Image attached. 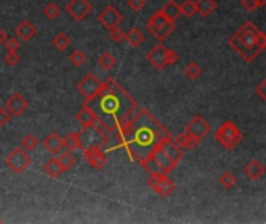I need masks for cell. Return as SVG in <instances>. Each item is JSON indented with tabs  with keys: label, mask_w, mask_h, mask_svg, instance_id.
I'll return each instance as SVG.
<instances>
[{
	"label": "cell",
	"mask_w": 266,
	"mask_h": 224,
	"mask_svg": "<svg viewBox=\"0 0 266 224\" xmlns=\"http://www.w3.org/2000/svg\"><path fill=\"white\" fill-rule=\"evenodd\" d=\"M78 137L81 142V150L91 148V147H104V145L109 142L111 135L107 134L103 128H100L97 123H92L89 126L81 128V131L78 132Z\"/></svg>",
	"instance_id": "4"
},
{
	"label": "cell",
	"mask_w": 266,
	"mask_h": 224,
	"mask_svg": "<svg viewBox=\"0 0 266 224\" xmlns=\"http://www.w3.org/2000/svg\"><path fill=\"white\" fill-rule=\"evenodd\" d=\"M44 173L47 174V176H50V178H59L61 176V173H63V168H61V165H59L58 159H50L45 165H44Z\"/></svg>",
	"instance_id": "27"
},
{
	"label": "cell",
	"mask_w": 266,
	"mask_h": 224,
	"mask_svg": "<svg viewBox=\"0 0 266 224\" xmlns=\"http://www.w3.org/2000/svg\"><path fill=\"white\" fill-rule=\"evenodd\" d=\"M151 156H153V158L156 159V162L157 163H159L161 165V168L166 173V174H168L171 170H174L176 168V162H173L170 158H168V156H166L161 148H157V150H154L153 153H151Z\"/></svg>",
	"instance_id": "19"
},
{
	"label": "cell",
	"mask_w": 266,
	"mask_h": 224,
	"mask_svg": "<svg viewBox=\"0 0 266 224\" xmlns=\"http://www.w3.org/2000/svg\"><path fill=\"white\" fill-rule=\"evenodd\" d=\"M228 42L246 63H252L265 50L266 34L254 22H244Z\"/></svg>",
	"instance_id": "3"
},
{
	"label": "cell",
	"mask_w": 266,
	"mask_h": 224,
	"mask_svg": "<svg viewBox=\"0 0 266 224\" xmlns=\"http://www.w3.org/2000/svg\"><path fill=\"white\" fill-rule=\"evenodd\" d=\"M44 14L47 19H50V21H55V19L61 14V8H59L55 2H48L45 6H44Z\"/></svg>",
	"instance_id": "34"
},
{
	"label": "cell",
	"mask_w": 266,
	"mask_h": 224,
	"mask_svg": "<svg viewBox=\"0 0 266 224\" xmlns=\"http://www.w3.org/2000/svg\"><path fill=\"white\" fill-rule=\"evenodd\" d=\"M5 108L9 111L11 117H21L27 111V108H28V101H27V98H25L24 95H21L19 92H14L6 100Z\"/></svg>",
	"instance_id": "15"
},
{
	"label": "cell",
	"mask_w": 266,
	"mask_h": 224,
	"mask_svg": "<svg viewBox=\"0 0 266 224\" xmlns=\"http://www.w3.org/2000/svg\"><path fill=\"white\" fill-rule=\"evenodd\" d=\"M255 92L259 94V96H260V100H266V80H262L260 81V84L255 87Z\"/></svg>",
	"instance_id": "43"
},
{
	"label": "cell",
	"mask_w": 266,
	"mask_h": 224,
	"mask_svg": "<svg viewBox=\"0 0 266 224\" xmlns=\"http://www.w3.org/2000/svg\"><path fill=\"white\" fill-rule=\"evenodd\" d=\"M3 60H5V63L8 64V65H16L19 61H21V56H19V53L17 52H8L6 55H5V58H3Z\"/></svg>",
	"instance_id": "41"
},
{
	"label": "cell",
	"mask_w": 266,
	"mask_h": 224,
	"mask_svg": "<svg viewBox=\"0 0 266 224\" xmlns=\"http://www.w3.org/2000/svg\"><path fill=\"white\" fill-rule=\"evenodd\" d=\"M173 142L182 150H195L196 147H198V143H200V140H196L193 135H190L187 131L177 134L176 137L173 139Z\"/></svg>",
	"instance_id": "20"
},
{
	"label": "cell",
	"mask_w": 266,
	"mask_h": 224,
	"mask_svg": "<svg viewBox=\"0 0 266 224\" xmlns=\"http://www.w3.org/2000/svg\"><path fill=\"white\" fill-rule=\"evenodd\" d=\"M161 11L164 13V16L168 19V21H171V22H176L177 19L181 17V8H179V5H177L174 0H168L164 6H162V9Z\"/></svg>",
	"instance_id": "24"
},
{
	"label": "cell",
	"mask_w": 266,
	"mask_h": 224,
	"mask_svg": "<svg viewBox=\"0 0 266 224\" xmlns=\"http://www.w3.org/2000/svg\"><path fill=\"white\" fill-rule=\"evenodd\" d=\"M215 139L223 145V148L233 150L236 145L243 140V134L235 123L224 122L220 128L215 131Z\"/></svg>",
	"instance_id": "7"
},
{
	"label": "cell",
	"mask_w": 266,
	"mask_h": 224,
	"mask_svg": "<svg viewBox=\"0 0 266 224\" xmlns=\"http://www.w3.org/2000/svg\"><path fill=\"white\" fill-rule=\"evenodd\" d=\"M148 187H150L154 193H157L159 196H170L174 192V182L166 176V174H157V176H150L148 179Z\"/></svg>",
	"instance_id": "11"
},
{
	"label": "cell",
	"mask_w": 266,
	"mask_h": 224,
	"mask_svg": "<svg viewBox=\"0 0 266 224\" xmlns=\"http://www.w3.org/2000/svg\"><path fill=\"white\" fill-rule=\"evenodd\" d=\"M103 81H100L94 73H87L83 80L76 84V91L80 92L84 100H92L94 96L101 91Z\"/></svg>",
	"instance_id": "9"
},
{
	"label": "cell",
	"mask_w": 266,
	"mask_h": 224,
	"mask_svg": "<svg viewBox=\"0 0 266 224\" xmlns=\"http://www.w3.org/2000/svg\"><path fill=\"white\" fill-rule=\"evenodd\" d=\"M123 21V14L118 11L114 5L106 6L103 11L98 14V22L101 27H104L106 30H111L114 27H118Z\"/></svg>",
	"instance_id": "13"
},
{
	"label": "cell",
	"mask_w": 266,
	"mask_h": 224,
	"mask_svg": "<svg viewBox=\"0 0 266 224\" xmlns=\"http://www.w3.org/2000/svg\"><path fill=\"white\" fill-rule=\"evenodd\" d=\"M6 33H5V30H2V28H0V45L2 44H5V41H6Z\"/></svg>",
	"instance_id": "44"
},
{
	"label": "cell",
	"mask_w": 266,
	"mask_h": 224,
	"mask_svg": "<svg viewBox=\"0 0 266 224\" xmlns=\"http://www.w3.org/2000/svg\"><path fill=\"white\" fill-rule=\"evenodd\" d=\"M66 13L70 16L75 21L81 22L84 19L91 14L92 11V3L89 0H68L64 6Z\"/></svg>",
	"instance_id": "10"
},
{
	"label": "cell",
	"mask_w": 266,
	"mask_h": 224,
	"mask_svg": "<svg viewBox=\"0 0 266 224\" xmlns=\"http://www.w3.org/2000/svg\"><path fill=\"white\" fill-rule=\"evenodd\" d=\"M244 174L248 176L251 181H257L260 179L263 174H265V167L259 162V160H251L246 163V167H244Z\"/></svg>",
	"instance_id": "21"
},
{
	"label": "cell",
	"mask_w": 266,
	"mask_h": 224,
	"mask_svg": "<svg viewBox=\"0 0 266 224\" xmlns=\"http://www.w3.org/2000/svg\"><path fill=\"white\" fill-rule=\"evenodd\" d=\"M87 60V56L83 50H73L70 55H68V61H70L75 67H81Z\"/></svg>",
	"instance_id": "35"
},
{
	"label": "cell",
	"mask_w": 266,
	"mask_h": 224,
	"mask_svg": "<svg viewBox=\"0 0 266 224\" xmlns=\"http://www.w3.org/2000/svg\"><path fill=\"white\" fill-rule=\"evenodd\" d=\"M0 223H2V218H0Z\"/></svg>",
	"instance_id": "45"
},
{
	"label": "cell",
	"mask_w": 266,
	"mask_h": 224,
	"mask_svg": "<svg viewBox=\"0 0 266 224\" xmlns=\"http://www.w3.org/2000/svg\"><path fill=\"white\" fill-rule=\"evenodd\" d=\"M56 159H58L59 165H61L63 171H68V170H72V168L75 167V163H76V160H75V158L72 156V153H70V151H61Z\"/></svg>",
	"instance_id": "26"
},
{
	"label": "cell",
	"mask_w": 266,
	"mask_h": 224,
	"mask_svg": "<svg viewBox=\"0 0 266 224\" xmlns=\"http://www.w3.org/2000/svg\"><path fill=\"white\" fill-rule=\"evenodd\" d=\"M37 139L34 134H27L25 137L22 139V148L25 151H34L37 148Z\"/></svg>",
	"instance_id": "36"
},
{
	"label": "cell",
	"mask_w": 266,
	"mask_h": 224,
	"mask_svg": "<svg viewBox=\"0 0 266 224\" xmlns=\"http://www.w3.org/2000/svg\"><path fill=\"white\" fill-rule=\"evenodd\" d=\"M109 34H111V39L115 42V44H118V42H122L123 39H125V32L122 30L120 27H114V28H111L109 30Z\"/></svg>",
	"instance_id": "39"
},
{
	"label": "cell",
	"mask_w": 266,
	"mask_h": 224,
	"mask_svg": "<svg viewBox=\"0 0 266 224\" xmlns=\"http://www.w3.org/2000/svg\"><path fill=\"white\" fill-rule=\"evenodd\" d=\"M220 184H221L223 189L231 190V189H233V186L236 184V176H235L233 173H231V171H226V173H223L221 176H220Z\"/></svg>",
	"instance_id": "32"
},
{
	"label": "cell",
	"mask_w": 266,
	"mask_h": 224,
	"mask_svg": "<svg viewBox=\"0 0 266 224\" xmlns=\"http://www.w3.org/2000/svg\"><path fill=\"white\" fill-rule=\"evenodd\" d=\"M98 65H100L103 70H111V69H114V65H115V58H114V55L109 53V52H104L100 58H98Z\"/></svg>",
	"instance_id": "31"
},
{
	"label": "cell",
	"mask_w": 266,
	"mask_h": 224,
	"mask_svg": "<svg viewBox=\"0 0 266 224\" xmlns=\"http://www.w3.org/2000/svg\"><path fill=\"white\" fill-rule=\"evenodd\" d=\"M44 148L47 150V153H50L52 156H58L64 150V143H63V137L58 132H52L48 134L47 137L42 142Z\"/></svg>",
	"instance_id": "16"
},
{
	"label": "cell",
	"mask_w": 266,
	"mask_h": 224,
	"mask_svg": "<svg viewBox=\"0 0 266 224\" xmlns=\"http://www.w3.org/2000/svg\"><path fill=\"white\" fill-rule=\"evenodd\" d=\"M9 120H11V114H9V111L5 108H0V126H5L9 123Z\"/></svg>",
	"instance_id": "42"
},
{
	"label": "cell",
	"mask_w": 266,
	"mask_h": 224,
	"mask_svg": "<svg viewBox=\"0 0 266 224\" xmlns=\"http://www.w3.org/2000/svg\"><path fill=\"white\" fill-rule=\"evenodd\" d=\"M201 73H202V69L198 65V63H195V61L189 63L184 67V75L187 76V80H190V81L198 80Z\"/></svg>",
	"instance_id": "29"
},
{
	"label": "cell",
	"mask_w": 266,
	"mask_h": 224,
	"mask_svg": "<svg viewBox=\"0 0 266 224\" xmlns=\"http://www.w3.org/2000/svg\"><path fill=\"white\" fill-rule=\"evenodd\" d=\"M6 52H17L21 48V39L19 37H6L5 41Z\"/></svg>",
	"instance_id": "38"
},
{
	"label": "cell",
	"mask_w": 266,
	"mask_h": 224,
	"mask_svg": "<svg viewBox=\"0 0 266 224\" xmlns=\"http://www.w3.org/2000/svg\"><path fill=\"white\" fill-rule=\"evenodd\" d=\"M63 143H64V148H67V151L81 150V142H80V137H78V132L67 134L63 139Z\"/></svg>",
	"instance_id": "28"
},
{
	"label": "cell",
	"mask_w": 266,
	"mask_h": 224,
	"mask_svg": "<svg viewBox=\"0 0 266 224\" xmlns=\"http://www.w3.org/2000/svg\"><path fill=\"white\" fill-rule=\"evenodd\" d=\"M174 27H176V22L168 21L161 9L156 11L146 22V30L150 32L151 36H154L159 42L165 41V39L174 32Z\"/></svg>",
	"instance_id": "5"
},
{
	"label": "cell",
	"mask_w": 266,
	"mask_h": 224,
	"mask_svg": "<svg viewBox=\"0 0 266 224\" xmlns=\"http://www.w3.org/2000/svg\"><path fill=\"white\" fill-rule=\"evenodd\" d=\"M146 60L156 70H162L166 65L174 64L177 60H179V56H177V53L174 50H170V48H166L162 44H159L148 52Z\"/></svg>",
	"instance_id": "6"
},
{
	"label": "cell",
	"mask_w": 266,
	"mask_h": 224,
	"mask_svg": "<svg viewBox=\"0 0 266 224\" xmlns=\"http://www.w3.org/2000/svg\"><path fill=\"white\" fill-rule=\"evenodd\" d=\"M123 41H126V44L130 45V47H133V48H135V47H139V45H142L143 44V41H145V34L139 30V28H131L130 32L128 33H125V39Z\"/></svg>",
	"instance_id": "23"
},
{
	"label": "cell",
	"mask_w": 266,
	"mask_h": 224,
	"mask_svg": "<svg viewBox=\"0 0 266 224\" xmlns=\"http://www.w3.org/2000/svg\"><path fill=\"white\" fill-rule=\"evenodd\" d=\"M84 104L95 112V123L109 135L114 134L125 122L130 120L139 109L137 101L114 78H107L106 81H103L101 91L92 100H86Z\"/></svg>",
	"instance_id": "2"
},
{
	"label": "cell",
	"mask_w": 266,
	"mask_h": 224,
	"mask_svg": "<svg viewBox=\"0 0 266 224\" xmlns=\"http://www.w3.org/2000/svg\"><path fill=\"white\" fill-rule=\"evenodd\" d=\"M14 33L16 36L21 39V41H32V39L36 36L37 30H36V27L30 22V21H22L21 24H19L16 28H14Z\"/></svg>",
	"instance_id": "18"
},
{
	"label": "cell",
	"mask_w": 266,
	"mask_h": 224,
	"mask_svg": "<svg viewBox=\"0 0 266 224\" xmlns=\"http://www.w3.org/2000/svg\"><path fill=\"white\" fill-rule=\"evenodd\" d=\"M195 5H196V13L201 14L202 17H209L216 9L215 0H195Z\"/></svg>",
	"instance_id": "25"
},
{
	"label": "cell",
	"mask_w": 266,
	"mask_h": 224,
	"mask_svg": "<svg viewBox=\"0 0 266 224\" xmlns=\"http://www.w3.org/2000/svg\"><path fill=\"white\" fill-rule=\"evenodd\" d=\"M146 5V0H128V8L133 9V11L139 13L142 11V9L145 8Z\"/></svg>",
	"instance_id": "40"
},
{
	"label": "cell",
	"mask_w": 266,
	"mask_h": 224,
	"mask_svg": "<svg viewBox=\"0 0 266 224\" xmlns=\"http://www.w3.org/2000/svg\"><path fill=\"white\" fill-rule=\"evenodd\" d=\"M185 131L189 132L190 135H193L196 140L201 142L205 137V135L212 131V126H210V123L207 122L205 119H202L201 115H195L193 119L189 123H187Z\"/></svg>",
	"instance_id": "12"
},
{
	"label": "cell",
	"mask_w": 266,
	"mask_h": 224,
	"mask_svg": "<svg viewBox=\"0 0 266 224\" xmlns=\"http://www.w3.org/2000/svg\"><path fill=\"white\" fill-rule=\"evenodd\" d=\"M32 158L24 148H14L5 158V163L8 165L9 170H13L16 174H22L30 165H32Z\"/></svg>",
	"instance_id": "8"
},
{
	"label": "cell",
	"mask_w": 266,
	"mask_h": 224,
	"mask_svg": "<svg viewBox=\"0 0 266 224\" xmlns=\"http://www.w3.org/2000/svg\"><path fill=\"white\" fill-rule=\"evenodd\" d=\"M84 158L87 163L91 165L94 170H103L107 163V158L103 151L101 147H91V148H84Z\"/></svg>",
	"instance_id": "14"
},
{
	"label": "cell",
	"mask_w": 266,
	"mask_h": 224,
	"mask_svg": "<svg viewBox=\"0 0 266 224\" xmlns=\"http://www.w3.org/2000/svg\"><path fill=\"white\" fill-rule=\"evenodd\" d=\"M181 8V16L185 17H193L196 14V5H195V0H184L182 5H179Z\"/></svg>",
	"instance_id": "33"
},
{
	"label": "cell",
	"mask_w": 266,
	"mask_h": 224,
	"mask_svg": "<svg viewBox=\"0 0 266 224\" xmlns=\"http://www.w3.org/2000/svg\"><path fill=\"white\" fill-rule=\"evenodd\" d=\"M111 135L117 139L118 145L126 148L134 160L139 162L159 148L164 140L171 139V134L154 119V115L140 108Z\"/></svg>",
	"instance_id": "1"
},
{
	"label": "cell",
	"mask_w": 266,
	"mask_h": 224,
	"mask_svg": "<svg viewBox=\"0 0 266 224\" xmlns=\"http://www.w3.org/2000/svg\"><path fill=\"white\" fill-rule=\"evenodd\" d=\"M168 158L173 160V162H176V163H179L182 159H184V151H182V148H179L177 145L173 142V137L171 139H166V140H164L162 143H161V147H159Z\"/></svg>",
	"instance_id": "17"
},
{
	"label": "cell",
	"mask_w": 266,
	"mask_h": 224,
	"mask_svg": "<svg viewBox=\"0 0 266 224\" xmlns=\"http://www.w3.org/2000/svg\"><path fill=\"white\" fill-rule=\"evenodd\" d=\"M52 44H53V47L56 48V50L66 52L67 48L70 47V37H68V34H66V33H58V34L53 37Z\"/></svg>",
	"instance_id": "30"
},
{
	"label": "cell",
	"mask_w": 266,
	"mask_h": 224,
	"mask_svg": "<svg viewBox=\"0 0 266 224\" xmlns=\"http://www.w3.org/2000/svg\"><path fill=\"white\" fill-rule=\"evenodd\" d=\"M266 0H241V5L244 6V9L248 11H254V9H259L262 6H265Z\"/></svg>",
	"instance_id": "37"
},
{
	"label": "cell",
	"mask_w": 266,
	"mask_h": 224,
	"mask_svg": "<svg viewBox=\"0 0 266 224\" xmlns=\"http://www.w3.org/2000/svg\"><path fill=\"white\" fill-rule=\"evenodd\" d=\"M76 120H78V123L81 125V128H84V126H89V125H92V123L97 122V115L91 108H89V106L83 104V108L78 111V114H76Z\"/></svg>",
	"instance_id": "22"
}]
</instances>
